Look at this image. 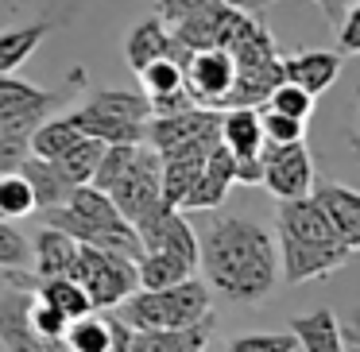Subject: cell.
Instances as JSON below:
<instances>
[{
  "mask_svg": "<svg viewBox=\"0 0 360 352\" xmlns=\"http://www.w3.org/2000/svg\"><path fill=\"white\" fill-rule=\"evenodd\" d=\"M43 225L63 228L66 236H74L78 244H89V248H105V252H120L128 259L143 256V244L136 236L132 221L120 217V209L112 205L109 194H101L97 186H74L66 205H55V209H43Z\"/></svg>",
  "mask_w": 360,
  "mask_h": 352,
  "instance_id": "cell-2",
  "label": "cell"
},
{
  "mask_svg": "<svg viewBox=\"0 0 360 352\" xmlns=\"http://www.w3.org/2000/svg\"><path fill=\"white\" fill-rule=\"evenodd\" d=\"M236 8H244V12H259V8H271V4H279V0H233ZM321 12H326V20L329 24H341V0H314Z\"/></svg>",
  "mask_w": 360,
  "mask_h": 352,
  "instance_id": "cell-42",
  "label": "cell"
},
{
  "mask_svg": "<svg viewBox=\"0 0 360 352\" xmlns=\"http://www.w3.org/2000/svg\"><path fill=\"white\" fill-rule=\"evenodd\" d=\"M70 279L82 282V290L89 294L94 310H112L132 290H140V282H136V259L120 256V252L89 248V244H78Z\"/></svg>",
  "mask_w": 360,
  "mask_h": 352,
  "instance_id": "cell-7",
  "label": "cell"
},
{
  "mask_svg": "<svg viewBox=\"0 0 360 352\" xmlns=\"http://www.w3.org/2000/svg\"><path fill=\"white\" fill-rule=\"evenodd\" d=\"M198 140H221V109L194 105V109L171 112V117H151L148 128H143V143L159 159L179 148H190Z\"/></svg>",
  "mask_w": 360,
  "mask_h": 352,
  "instance_id": "cell-9",
  "label": "cell"
},
{
  "mask_svg": "<svg viewBox=\"0 0 360 352\" xmlns=\"http://www.w3.org/2000/svg\"><path fill=\"white\" fill-rule=\"evenodd\" d=\"M140 86H143V97L182 89V66L174 58H155V63H148L140 70Z\"/></svg>",
  "mask_w": 360,
  "mask_h": 352,
  "instance_id": "cell-34",
  "label": "cell"
},
{
  "mask_svg": "<svg viewBox=\"0 0 360 352\" xmlns=\"http://www.w3.org/2000/svg\"><path fill=\"white\" fill-rule=\"evenodd\" d=\"M210 4H221V0H155V16L171 27V24H179V20L194 16V12L210 8Z\"/></svg>",
  "mask_w": 360,
  "mask_h": 352,
  "instance_id": "cell-40",
  "label": "cell"
},
{
  "mask_svg": "<svg viewBox=\"0 0 360 352\" xmlns=\"http://www.w3.org/2000/svg\"><path fill=\"white\" fill-rule=\"evenodd\" d=\"M32 298L35 290L24 287L0 290V348L4 352H47V344L32 329Z\"/></svg>",
  "mask_w": 360,
  "mask_h": 352,
  "instance_id": "cell-13",
  "label": "cell"
},
{
  "mask_svg": "<svg viewBox=\"0 0 360 352\" xmlns=\"http://www.w3.org/2000/svg\"><path fill=\"white\" fill-rule=\"evenodd\" d=\"M287 333L298 341L302 352H345V337H341V321L333 310H314L302 318H290Z\"/></svg>",
  "mask_w": 360,
  "mask_h": 352,
  "instance_id": "cell-22",
  "label": "cell"
},
{
  "mask_svg": "<svg viewBox=\"0 0 360 352\" xmlns=\"http://www.w3.org/2000/svg\"><path fill=\"white\" fill-rule=\"evenodd\" d=\"M74 256H78V240L66 236L63 228L43 225V233L35 236V248H32L35 275H39V279H51V275H70Z\"/></svg>",
  "mask_w": 360,
  "mask_h": 352,
  "instance_id": "cell-24",
  "label": "cell"
},
{
  "mask_svg": "<svg viewBox=\"0 0 360 352\" xmlns=\"http://www.w3.org/2000/svg\"><path fill=\"white\" fill-rule=\"evenodd\" d=\"M124 58H128V66H132L136 74H140L148 63H155V58H174L171 27H167L159 16L140 20L124 39Z\"/></svg>",
  "mask_w": 360,
  "mask_h": 352,
  "instance_id": "cell-21",
  "label": "cell"
},
{
  "mask_svg": "<svg viewBox=\"0 0 360 352\" xmlns=\"http://www.w3.org/2000/svg\"><path fill=\"white\" fill-rule=\"evenodd\" d=\"M179 66H182V86H186V93L198 105H205V109H221L225 105L229 89H233V78H236L233 55L225 47L190 51V55L179 58Z\"/></svg>",
  "mask_w": 360,
  "mask_h": 352,
  "instance_id": "cell-10",
  "label": "cell"
},
{
  "mask_svg": "<svg viewBox=\"0 0 360 352\" xmlns=\"http://www.w3.org/2000/svg\"><path fill=\"white\" fill-rule=\"evenodd\" d=\"M310 197L321 205V213L333 225L337 240L345 248L360 252V190L341 186V182H314Z\"/></svg>",
  "mask_w": 360,
  "mask_h": 352,
  "instance_id": "cell-15",
  "label": "cell"
},
{
  "mask_svg": "<svg viewBox=\"0 0 360 352\" xmlns=\"http://www.w3.org/2000/svg\"><path fill=\"white\" fill-rule=\"evenodd\" d=\"M35 213V194L32 186L24 182V174H0V217L20 221V217H32Z\"/></svg>",
  "mask_w": 360,
  "mask_h": 352,
  "instance_id": "cell-31",
  "label": "cell"
},
{
  "mask_svg": "<svg viewBox=\"0 0 360 352\" xmlns=\"http://www.w3.org/2000/svg\"><path fill=\"white\" fill-rule=\"evenodd\" d=\"M205 287L233 306L264 302L279 282L275 236L248 217H213L198 240Z\"/></svg>",
  "mask_w": 360,
  "mask_h": 352,
  "instance_id": "cell-1",
  "label": "cell"
},
{
  "mask_svg": "<svg viewBox=\"0 0 360 352\" xmlns=\"http://www.w3.org/2000/svg\"><path fill=\"white\" fill-rule=\"evenodd\" d=\"M120 318L132 325V333L198 325V321L213 318V290L205 287V279H194V275L163 290H132L120 302Z\"/></svg>",
  "mask_w": 360,
  "mask_h": 352,
  "instance_id": "cell-3",
  "label": "cell"
},
{
  "mask_svg": "<svg viewBox=\"0 0 360 352\" xmlns=\"http://www.w3.org/2000/svg\"><path fill=\"white\" fill-rule=\"evenodd\" d=\"M349 143H352V151H356V159H360V105H356V112H352V128H349Z\"/></svg>",
  "mask_w": 360,
  "mask_h": 352,
  "instance_id": "cell-44",
  "label": "cell"
},
{
  "mask_svg": "<svg viewBox=\"0 0 360 352\" xmlns=\"http://www.w3.org/2000/svg\"><path fill=\"white\" fill-rule=\"evenodd\" d=\"M109 197H112V205L120 209V217L132 221V225H136V221H140L155 202H163V186H159V155H155V151L140 143L132 167L120 174V182L109 190Z\"/></svg>",
  "mask_w": 360,
  "mask_h": 352,
  "instance_id": "cell-12",
  "label": "cell"
},
{
  "mask_svg": "<svg viewBox=\"0 0 360 352\" xmlns=\"http://www.w3.org/2000/svg\"><path fill=\"white\" fill-rule=\"evenodd\" d=\"M32 155V143L20 132H0V174H16L20 163Z\"/></svg>",
  "mask_w": 360,
  "mask_h": 352,
  "instance_id": "cell-38",
  "label": "cell"
},
{
  "mask_svg": "<svg viewBox=\"0 0 360 352\" xmlns=\"http://www.w3.org/2000/svg\"><path fill=\"white\" fill-rule=\"evenodd\" d=\"M101 151H105L101 140H94V136H82V140L74 143L70 151H63V155L51 159V163L58 167V174H63L70 186H86V182L94 178L97 163H101Z\"/></svg>",
  "mask_w": 360,
  "mask_h": 352,
  "instance_id": "cell-27",
  "label": "cell"
},
{
  "mask_svg": "<svg viewBox=\"0 0 360 352\" xmlns=\"http://www.w3.org/2000/svg\"><path fill=\"white\" fill-rule=\"evenodd\" d=\"M58 24H63V16H39V20H27V24L4 27V32H0V74L20 70V66L35 55V47H39Z\"/></svg>",
  "mask_w": 360,
  "mask_h": 352,
  "instance_id": "cell-19",
  "label": "cell"
},
{
  "mask_svg": "<svg viewBox=\"0 0 360 352\" xmlns=\"http://www.w3.org/2000/svg\"><path fill=\"white\" fill-rule=\"evenodd\" d=\"M148 105H151V117H171V112L194 109L198 101L186 93V86H182V89H171V93H155V97H148Z\"/></svg>",
  "mask_w": 360,
  "mask_h": 352,
  "instance_id": "cell-41",
  "label": "cell"
},
{
  "mask_svg": "<svg viewBox=\"0 0 360 352\" xmlns=\"http://www.w3.org/2000/svg\"><path fill=\"white\" fill-rule=\"evenodd\" d=\"M337 51H341V55H360V0L349 12H341V24H337Z\"/></svg>",
  "mask_w": 360,
  "mask_h": 352,
  "instance_id": "cell-39",
  "label": "cell"
},
{
  "mask_svg": "<svg viewBox=\"0 0 360 352\" xmlns=\"http://www.w3.org/2000/svg\"><path fill=\"white\" fill-rule=\"evenodd\" d=\"M82 89H86V70L82 66H74V74L55 89L32 86V82L16 78V74H0V132L32 136L43 120L55 117V109L74 101Z\"/></svg>",
  "mask_w": 360,
  "mask_h": 352,
  "instance_id": "cell-6",
  "label": "cell"
},
{
  "mask_svg": "<svg viewBox=\"0 0 360 352\" xmlns=\"http://www.w3.org/2000/svg\"><path fill=\"white\" fill-rule=\"evenodd\" d=\"M78 140H82V132H78V128H74L66 117L43 120V124L35 128L32 136H27V143H32V155H39V159H58L63 151H70Z\"/></svg>",
  "mask_w": 360,
  "mask_h": 352,
  "instance_id": "cell-28",
  "label": "cell"
},
{
  "mask_svg": "<svg viewBox=\"0 0 360 352\" xmlns=\"http://www.w3.org/2000/svg\"><path fill=\"white\" fill-rule=\"evenodd\" d=\"M66 325H70V321H66L55 306H47L43 298H32V329L39 333L43 344H47V341H63Z\"/></svg>",
  "mask_w": 360,
  "mask_h": 352,
  "instance_id": "cell-37",
  "label": "cell"
},
{
  "mask_svg": "<svg viewBox=\"0 0 360 352\" xmlns=\"http://www.w3.org/2000/svg\"><path fill=\"white\" fill-rule=\"evenodd\" d=\"M341 74V51H321V47H306L295 55H283V78L302 86L310 97L326 93Z\"/></svg>",
  "mask_w": 360,
  "mask_h": 352,
  "instance_id": "cell-17",
  "label": "cell"
},
{
  "mask_svg": "<svg viewBox=\"0 0 360 352\" xmlns=\"http://www.w3.org/2000/svg\"><path fill=\"white\" fill-rule=\"evenodd\" d=\"M275 252H279V271L290 287L326 279L352 259V248H345V244H310V240H290V236H275Z\"/></svg>",
  "mask_w": 360,
  "mask_h": 352,
  "instance_id": "cell-11",
  "label": "cell"
},
{
  "mask_svg": "<svg viewBox=\"0 0 360 352\" xmlns=\"http://www.w3.org/2000/svg\"><path fill=\"white\" fill-rule=\"evenodd\" d=\"M229 55H233L236 78H233V89H229L221 109H233V105H252V109H259V105L267 101V93L283 82V55H279V47H275L271 32L256 20V12H252V20L244 24V32L233 39Z\"/></svg>",
  "mask_w": 360,
  "mask_h": 352,
  "instance_id": "cell-4",
  "label": "cell"
},
{
  "mask_svg": "<svg viewBox=\"0 0 360 352\" xmlns=\"http://www.w3.org/2000/svg\"><path fill=\"white\" fill-rule=\"evenodd\" d=\"M198 267L186 263L182 256H174V252H143L140 259H136V282H140V290H163V287H174V282L190 279Z\"/></svg>",
  "mask_w": 360,
  "mask_h": 352,
  "instance_id": "cell-25",
  "label": "cell"
},
{
  "mask_svg": "<svg viewBox=\"0 0 360 352\" xmlns=\"http://www.w3.org/2000/svg\"><path fill=\"white\" fill-rule=\"evenodd\" d=\"M20 174H24V182L35 194V209L66 205V197H70V190H74L70 182L58 174V167L51 163V159H39V155H27L24 163H20Z\"/></svg>",
  "mask_w": 360,
  "mask_h": 352,
  "instance_id": "cell-23",
  "label": "cell"
},
{
  "mask_svg": "<svg viewBox=\"0 0 360 352\" xmlns=\"http://www.w3.org/2000/svg\"><path fill=\"white\" fill-rule=\"evenodd\" d=\"M35 298H43L47 306H55L66 321H78V318H86V313L94 310V302H89V294L82 290V282L70 279V275H51V279H39V282H35Z\"/></svg>",
  "mask_w": 360,
  "mask_h": 352,
  "instance_id": "cell-26",
  "label": "cell"
},
{
  "mask_svg": "<svg viewBox=\"0 0 360 352\" xmlns=\"http://www.w3.org/2000/svg\"><path fill=\"white\" fill-rule=\"evenodd\" d=\"M32 263V244L16 225L0 217V271H24Z\"/></svg>",
  "mask_w": 360,
  "mask_h": 352,
  "instance_id": "cell-33",
  "label": "cell"
},
{
  "mask_svg": "<svg viewBox=\"0 0 360 352\" xmlns=\"http://www.w3.org/2000/svg\"><path fill=\"white\" fill-rule=\"evenodd\" d=\"M221 352H298V341L290 333H240Z\"/></svg>",
  "mask_w": 360,
  "mask_h": 352,
  "instance_id": "cell-35",
  "label": "cell"
},
{
  "mask_svg": "<svg viewBox=\"0 0 360 352\" xmlns=\"http://www.w3.org/2000/svg\"><path fill=\"white\" fill-rule=\"evenodd\" d=\"M259 128H264V140H267V143H295V140H306V120L283 117V112H275V109H259Z\"/></svg>",
  "mask_w": 360,
  "mask_h": 352,
  "instance_id": "cell-36",
  "label": "cell"
},
{
  "mask_svg": "<svg viewBox=\"0 0 360 352\" xmlns=\"http://www.w3.org/2000/svg\"><path fill=\"white\" fill-rule=\"evenodd\" d=\"M210 333H213V318L182 329H140V333H132L128 352H205Z\"/></svg>",
  "mask_w": 360,
  "mask_h": 352,
  "instance_id": "cell-20",
  "label": "cell"
},
{
  "mask_svg": "<svg viewBox=\"0 0 360 352\" xmlns=\"http://www.w3.org/2000/svg\"><path fill=\"white\" fill-rule=\"evenodd\" d=\"M259 163H264L259 186H267V190H271V197H279V202L306 197L314 190V155H310V148H306V140L264 143Z\"/></svg>",
  "mask_w": 360,
  "mask_h": 352,
  "instance_id": "cell-8",
  "label": "cell"
},
{
  "mask_svg": "<svg viewBox=\"0 0 360 352\" xmlns=\"http://www.w3.org/2000/svg\"><path fill=\"white\" fill-rule=\"evenodd\" d=\"M275 236H290V240H310V244H341L333 233V225L326 221L321 205L306 197H290V202H279V213H275Z\"/></svg>",
  "mask_w": 360,
  "mask_h": 352,
  "instance_id": "cell-16",
  "label": "cell"
},
{
  "mask_svg": "<svg viewBox=\"0 0 360 352\" xmlns=\"http://www.w3.org/2000/svg\"><path fill=\"white\" fill-rule=\"evenodd\" d=\"M66 120L82 136H94L101 143H143L151 105L143 93H132V89H97L78 109L66 112Z\"/></svg>",
  "mask_w": 360,
  "mask_h": 352,
  "instance_id": "cell-5",
  "label": "cell"
},
{
  "mask_svg": "<svg viewBox=\"0 0 360 352\" xmlns=\"http://www.w3.org/2000/svg\"><path fill=\"white\" fill-rule=\"evenodd\" d=\"M63 341H66V348H70V352H112L105 313H94V310H89L86 318L70 321L66 333H63Z\"/></svg>",
  "mask_w": 360,
  "mask_h": 352,
  "instance_id": "cell-29",
  "label": "cell"
},
{
  "mask_svg": "<svg viewBox=\"0 0 360 352\" xmlns=\"http://www.w3.org/2000/svg\"><path fill=\"white\" fill-rule=\"evenodd\" d=\"M221 143L233 159H256L267 143L264 128H259V109H252V105L221 109Z\"/></svg>",
  "mask_w": 360,
  "mask_h": 352,
  "instance_id": "cell-18",
  "label": "cell"
},
{
  "mask_svg": "<svg viewBox=\"0 0 360 352\" xmlns=\"http://www.w3.org/2000/svg\"><path fill=\"white\" fill-rule=\"evenodd\" d=\"M236 186V159L225 151V143H217V148L205 155L202 163V174L194 178V186H190V194L182 197L179 209L182 213H194V209H217L221 202L229 197V190Z\"/></svg>",
  "mask_w": 360,
  "mask_h": 352,
  "instance_id": "cell-14",
  "label": "cell"
},
{
  "mask_svg": "<svg viewBox=\"0 0 360 352\" xmlns=\"http://www.w3.org/2000/svg\"><path fill=\"white\" fill-rule=\"evenodd\" d=\"M136 151H140V143H105L101 163H97V171H94V178H89V186H97L101 194H109V190L120 182V174L132 167Z\"/></svg>",
  "mask_w": 360,
  "mask_h": 352,
  "instance_id": "cell-30",
  "label": "cell"
},
{
  "mask_svg": "<svg viewBox=\"0 0 360 352\" xmlns=\"http://www.w3.org/2000/svg\"><path fill=\"white\" fill-rule=\"evenodd\" d=\"M259 109H275V112H283V117H295V120H306L314 112V97L306 93L302 86H295V82H287L283 78L279 86L267 93V101L259 105Z\"/></svg>",
  "mask_w": 360,
  "mask_h": 352,
  "instance_id": "cell-32",
  "label": "cell"
},
{
  "mask_svg": "<svg viewBox=\"0 0 360 352\" xmlns=\"http://www.w3.org/2000/svg\"><path fill=\"white\" fill-rule=\"evenodd\" d=\"M105 325H109V344H112V352H128V344H132V325H128L120 313H105Z\"/></svg>",
  "mask_w": 360,
  "mask_h": 352,
  "instance_id": "cell-43",
  "label": "cell"
}]
</instances>
